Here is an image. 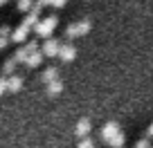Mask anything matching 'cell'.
<instances>
[{"mask_svg":"<svg viewBox=\"0 0 153 148\" xmlns=\"http://www.w3.org/2000/svg\"><path fill=\"white\" fill-rule=\"evenodd\" d=\"M99 135L110 148H124V144H126V135L122 133V128H120L117 121H108V124L101 128Z\"/></svg>","mask_w":153,"mask_h":148,"instance_id":"6da1fadb","label":"cell"},{"mask_svg":"<svg viewBox=\"0 0 153 148\" xmlns=\"http://www.w3.org/2000/svg\"><path fill=\"white\" fill-rule=\"evenodd\" d=\"M90 32V23L88 20H81V23H74L68 27V38H76V36H83V34Z\"/></svg>","mask_w":153,"mask_h":148,"instance_id":"7a4b0ae2","label":"cell"},{"mask_svg":"<svg viewBox=\"0 0 153 148\" xmlns=\"http://www.w3.org/2000/svg\"><path fill=\"white\" fill-rule=\"evenodd\" d=\"M34 27H36L38 36H50V34L54 32V27H56V18H45V20H41V23H36Z\"/></svg>","mask_w":153,"mask_h":148,"instance_id":"3957f363","label":"cell"},{"mask_svg":"<svg viewBox=\"0 0 153 148\" xmlns=\"http://www.w3.org/2000/svg\"><path fill=\"white\" fill-rule=\"evenodd\" d=\"M32 52H36V43H29V45H25V47H20L18 52L14 54L16 63H25V61H27V56H29Z\"/></svg>","mask_w":153,"mask_h":148,"instance_id":"277c9868","label":"cell"},{"mask_svg":"<svg viewBox=\"0 0 153 148\" xmlns=\"http://www.w3.org/2000/svg\"><path fill=\"white\" fill-rule=\"evenodd\" d=\"M74 56H76V49L72 47V45H61V47H59V58H61V61L70 63Z\"/></svg>","mask_w":153,"mask_h":148,"instance_id":"5b68a950","label":"cell"},{"mask_svg":"<svg viewBox=\"0 0 153 148\" xmlns=\"http://www.w3.org/2000/svg\"><path fill=\"white\" fill-rule=\"evenodd\" d=\"M88 133H90V121L88 119H79V124H76V128H74V135L79 139H83V137H88Z\"/></svg>","mask_w":153,"mask_h":148,"instance_id":"8992f818","label":"cell"},{"mask_svg":"<svg viewBox=\"0 0 153 148\" xmlns=\"http://www.w3.org/2000/svg\"><path fill=\"white\" fill-rule=\"evenodd\" d=\"M59 47H61V45H59L56 40H48V43L43 45V56H59Z\"/></svg>","mask_w":153,"mask_h":148,"instance_id":"52a82bcc","label":"cell"},{"mask_svg":"<svg viewBox=\"0 0 153 148\" xmlns=\"http://www.w3.org/2000/svg\"><path fill=\"white\" fill-rule=\"evenodd\" d=\"M48 85V94L50 96H59L63 92V83L59 81V79H54V81H50V83H45Z\"/></svg>","mask_w":153,"mask_h":148,"instance_id":"ba28073f","label":"cell"},{"mask_svg":"<svg viewBox=\"0 0 153 148\" xmlns=\"http://www.w3.org/2000/svg\"><path fill=\"white\" fill-rule=\"evenodd\" d=\"M20 88H23V79L20 77H9L7 79V90L9 92H18Z\"/></svg>","mask_w":153,"mask_h":148,"instance_id":"9c48e42d","label":"cell"},{"mask_svg":"<svg viewBox=\"0 0 153 148\" xmlns=\"http://www.w3.org/2000/svg\"><path fill=\"white\" fill-rule=\"evenodd\" d=\"M41 61H43V56H41V52L36 49V52H32L27 56V61H25V63H27V67H38V65H41Z\"/></svg>","mask_w":153,"mask_h":148,"instance_id":"30bf717a","label":"cell"},{"mask_svg":"<svg viewBox=\"0 0 153 148\" xmlns=\"http://www.w3.org/2000/svg\"><path fill=\"white\" fill-rule=\"evenodd\" d=\"M27 32H29V25H20V27L14 32V40H18V43H20L23 38H27Z\"/></svg>","mask_w":153,"mask_h":148,"instance_id":"8fae6325","label":"cell"},{"mask_svg":"<svg viewBox=\"0 0 153 148\" xmlns=\"http://www.w3.org/2000/svg\"><path fill=\"white\" fill-rule=\"evenodd\" d=\"M54 79H59V77H56V70H54V67H48V70L41 74V81H43V83H50V81H54Z\"/></svg>","mask_w":153,"mask_h":148,"instance_id":"7c38bea8","label":"cell"},{"mask_svg":"<svg viewBox=\"0 0 153 148\" xmlns=\"http://www.w3.org/2000/svg\"><path fill=\"white\" fill-rule=\"evenodd\" d=\"M14 70H16V58H11V61H7V63H5L2 72H5V74H14Z\"/></svg>","mask_w":153,"mask_h":148,"instance_id":"4fadbf2b","label":"cell"},{"mask_svg":"<svg viewBox=\"0 0 153 148\" xmlns=\"http://www.w3.org/2000/svg\"><path fill=\"white\" fill-rule=\"evenodd\" d=\"M135 148H149V137L142 139V141H137V144H135Z\"/></svg>","mask_w":153,"mask_h":148,"instance_id":"5bb4252c","label":"cell"},{"mask_svg":"<svg viewBox=\"0 0 153 148\" xmlns=\"http://www.w3.org/2000/svg\"><path fill=\"white\" fill-rule=\"evenodd\" d=\"M50 5H54V7H63V5H65V0H50Z\"/></svg>","mask_w":153,"mask_h":148,"instance_id":"9a60e30c","label":"cell"},{"mask_svg":"<svg viewBox=\"0 0 153 148\" xmlns=\"http://www.w3.org/2000/svg\"><path fill=\"white\" fill-rule=\"evenodd\" d=\"M5 90H7V81H5V79H0V94H2Z\"/></svg>","mask_w":153,"mask_h":148,"instance_id":"2e32d148","label":"cell"},{"mask_svg":"<svg viewBox=\"0 0 153 148\" xmlns=\"http://www.w3.org/2000/svg\"><path fill=\"white\" fill-rule=\"evenodd\" d=\"M146 137H153V124H151V126L146 128Z\"/></svg>","mask_w":153,"mask_h":148,"instance_id":"e0dca14e","label":"cell"},{"mask_svg":"<svg viewBox=\"0 0 153 148\" xmlns=\"http://www.w3.org/2000/svg\"><path fill=\"white\" fill-rule=\"evenodd\" d=\"M5 43H7V38H5V36H2V38H0V49L5 47Z\"/></svg>","mask_w":153,"mask_h":148,"instance_id":"ac0fdd59","label":"cell"},{"mask_svg":"<svg viewBox=\"0 0 153 148\" xmlns=\"http://www.w3.org/2000/svg\"><path fill=\"white\" fill-rule=\"evenodd\" d=\"M92 148H95V146H92Z\"/></svg>","mask_w":153,"mask_h":148,"instance_id":"d6986e66","label":"cell"}]
</instances>
